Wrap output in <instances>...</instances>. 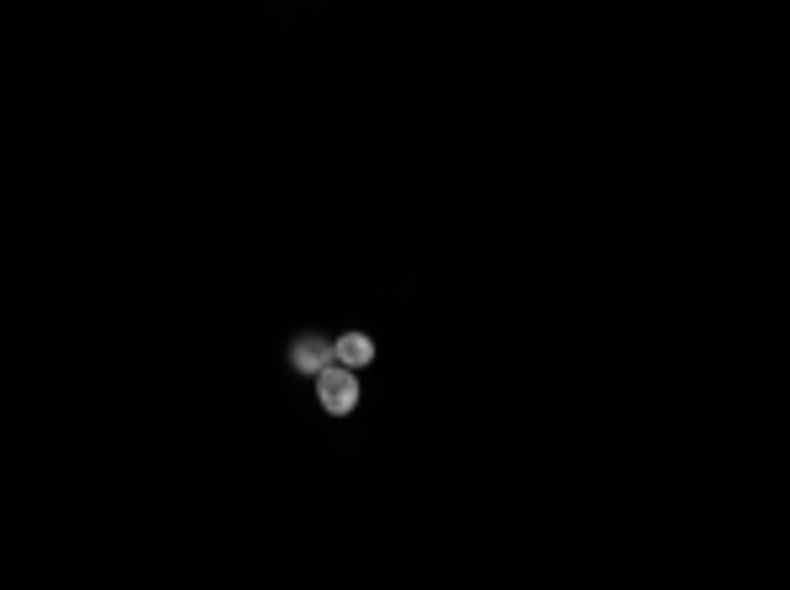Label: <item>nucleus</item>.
<instances>
[{
    "label": "nucleus",
    "mask_w": 790,
    "mask_h": 590,
    "mask_svg": "<svg viewBox=\"0 0 790 590\" xmlns=\"http://www.w3.org/2000/svg\"><path fill=\"white\" fill-rule=\"evenodd\" d=\"M290 364H295L301 375H321V370L332 364V338H316V332L295 338V349H290Z\"/></svg>",
    "instance_id": "nucleus-2"
},
{
    "label": "nucleus",
    "mask_w": 790,
    "mask_h": 590,
    "mask_svg": "<svg viewBox=\"0 0 790 590\" xmlns=\"http://www.w3.org/2000/svg\"><path fill=\"white\" fill-rule=\"evenodd\" d=\"M369 359H374L369 332H342L338 343H332V364H342V370H364Z\"/></svg>",
    "instance_id": "nucleus-3"
},
{
    "label": "nucleus",
    "mask_w": 790,
    "mask_h": 590,
    "mask_svg": "<svg viewBox=\"0 0 790 590\" xmlns=\"http://www.w3.org/2000/svg\"><path fill=\"white\" fill-rule=\"evenodd\" d=\"M316 396H321V406H327L332 417H348V411L359 406V379H353V370H342V364H327V370L316 375Z\"/></svg>",
    "instance_id": "nucleus-1"
}]
</instances>
